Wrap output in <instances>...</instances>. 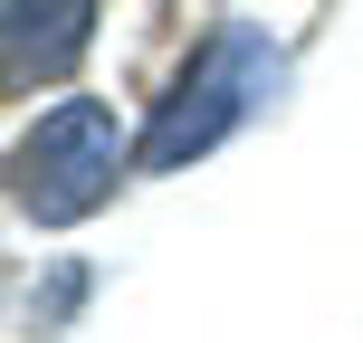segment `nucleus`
Masks as SVG:
<instances>
[{"label":"nucleus","mask_w":363,"mask_h":343,"mask_svg":"<svg viewBox=\"0 0 363 343\" xmlns=\"http://www.w3.org/2000/svg\"><path fill=\"white\" fill-rule=\"evenodd\" d=\"M277 86H287V48H277L258 19H220L172 67V86L153 95L144 134H134V172H182V163H201V153H220L258 105H277Z\"/></svg>","instance_id":"obj_1"},{"label":"nucleus","mask_w":363,"mask_h":343,"mask_svg":"<svg viewBox=\"0 0 363 343\" xmlns=\"http://www.w3.org/2000/svg\"><path fill=\"white\" fill-rule=\"evenodd\" d=\"M77 296H86V267H57L48 286L29 296V315H38V325H67V315H77Z\"/></svg>","instance_id":"obj_4"},{"label":"nucleus","mask_w":363,"mask_h":343,"mask_svg":"<svg viewBox=\"0 0 363 343\" xmlns=\"http://www.w3.org/2000/svg\"><path fill=\"white\" fill-rule=\"evenodd\" d=\"M125 163H134V144H125L106 95H57L10 144V210L29 229H77V219H96L115 200Z\"/></svg>","instance_id":"obj_2"},{"label":"nucleus","mask_w":363,"mask_h":343,"mask_svg":"<svg viewBox=\"0 0 363 343\" xmlns=\"http://www.w3.org/2000/svg\"><path fill=\"white\" fill-rule=\"evenodd\" d=\"M96 48V0H0V57H10V95H38L77 76Z\"/></svg>","instance_id":"obj_3"}]
</instances>
